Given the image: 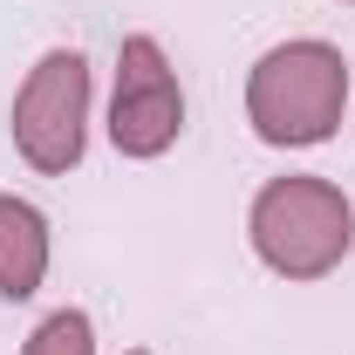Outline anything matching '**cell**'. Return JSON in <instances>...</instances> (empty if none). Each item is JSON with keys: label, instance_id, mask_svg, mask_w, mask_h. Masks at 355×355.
<instances>
[{"label": "cell", "instance_id": "ba28073f", "mask_svg": "<svg viewBox=\"0 0 355 355\" xmlns=\"http://www.w3.org/2000/svg\"><path fill=\"white\" fill-rule=\"evenodd\" d=\"M342 7H355V0H342Z\"/></svg>", "mask_w": 355, "mask_h": 355}, {"label": "cell", "instance_id": "7a4b0ae2", "mask_svg": "<svg viewBox=\"0 0 355 355\" xmlns=\"http://www.w3.org/2000/svg\"><path fill=\"white\" fill-rule=\"evenodd\" d=\"M246 239H253L266 273L328 280L355 246V205L342 198V184H328L314 171L266 178L253 191V212H246Z\"/></svg>", "mask_w": 355, "mask_h": 355}, {"label": "cell", "instance_id": "277c9868", "mask_svg": "<svg viewBox=\"0 0 355 355\" xmlns=\"http://www.w3.org/2000/svg\"><path fill=\"white\" fill-rule=\"evenodd\" d=\"M184 130V89L157 35H130L116 48V89H110V144L123 157H164Z\"/></svg>", "mask_w": 355, "mask_h": 355}, {"label": "cell", "instance_id": "6da1fadb", "mask_svg": "<svg viewBox=\"0 0 355 355\" xmlns=\"http://www.w3.org/2000/svg\"><path fill=\"white\" fill-rule=\"evenodd\" d=\"M342 110H349V55L335 42H314V35L280 42L246 76V123L273 150L328 144Z\"/></svg>", "mask_w": 355, "mask_h": 355}, {"label": "cell", "instance_id": "8992f818", "mask_svg": "<svg viewBox=\"0 0 355 355\" xmlns=\"http://www.w3.org/2000/svg\"><path fill=\"white\" fill-rule=\"evenodd\" d=\"M21 355H96V321H89L83 308H55L42 328L21 342Z\"/></svg>", "mask_w": 355, "mask_h": 355}, {"label": "cell", "instance_id": "52a82bcc", "mask_svg": "<svg viewBox=\"0 0 355 355\" xmlns=\"http://www.w3.org/2000/svg\"><path fill=\"white\" fill-rule=\"evenodd\" d=\"M130 355H150V349H130Z\"/></svg>", "mask_w": 355, "mask_h": 355}, {"label": "cell", "instance_id": "3957f363", "mask_svg": "<svg viewBox=\"0 0 355 355\" xmlns=\"http://www.w3.org/2000/svg\"><path fill=\"white\" fill-rule=\"evenodd\" d=\"M7 123H14V150L35 171H48V178L76 171L83 144H89V62L76 48H48L42 62L21 76Z\"/></svg>", "mask_w": 355, "mask_h": 355}, {"label": "cell", "instance_id": "5b68a950", "mask_svg": "<svg viewBox=\"0 0 355 355\" xmlns=\"http://www.w3.org/2000/svg\"><path fill=\"white\" fill-rule=\"evenodd\" d=\"M48 280V219L42 205L0 191V294L7 301H28Z\"/></svg>", "mask_w": 355, "mask_h": 355}]
</instances>
